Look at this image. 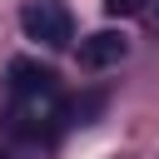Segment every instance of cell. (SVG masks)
I'll return each mask as SVG.
<instances>
[{
  "label": "cell",
  "mask_w": 159,
  "mask_h": 159,
  "mask_svg": "<svg viewBox=\"0 0 159 159\" xmlns=\"http://www.w3.org/2000/svg\"><path fill=\"white\" fill-rule=\"evenodd\" d=\"M55 119H65L55 70H45L35 60H10V124H15V134L40 139L55 129Z\"/></svg>",
  "instance_id": "1"
},
{
  "label": "cell",
  "mask_w": 159,
  "mask_h": 159,
  "mask_svg": "<svg viewBox=\"0 0 159 159\" xmlns=\"http://www.w3.org/2000/svg\"><path fill=\"white\" fill-rule=\"evenodd\" d=\"M124 55H129V40L119 30H94V35L80 40V70H109Z\"/></svg>",
  "instance_id": "3"
},
{
  "label": "cell",
  "mask_w": 159,
  "mask_h": 159,
  "mask_svg": "<svg viewBox=\"0 0 159 159\" xmlns=\"http://www.w3.org/2000/svg\"><path fill=\"white\" fill-rule=\"evenodd\" d=\"M104 10H109L114 20H129V15H139V10H144V0H104Z\"/></svg>",
  "instance_id": "4"
},
{
  "label": "cell",
  "mask_w": 159,
  "mask_h": 159,
  "mask_svg": "<svg viewBox=\"0 0 159 159\" xmlns=\"http://www.w3.org/2000/svg\"><path fill=\"white\" fill-rule=\"evenodd\" d=\"M20 30H25L30 40H40L45 50H65V45L75 40V20H70V10H65L60 0H30V5L20 10Z\"/></svg>",
  "instance_id": "2"
}]
</instances>
